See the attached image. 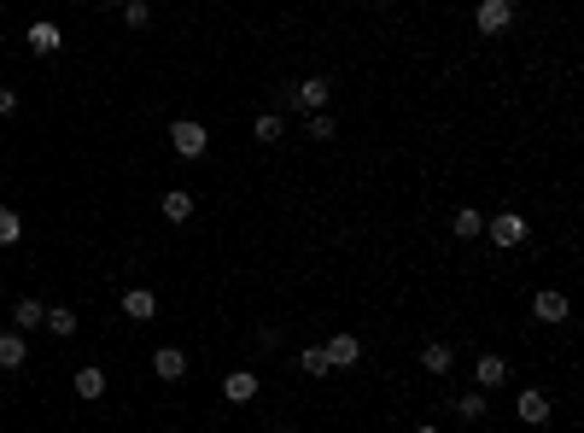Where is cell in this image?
Masks as SVG:
<instances>
[{"mask_svg": "<svg viewBox=\"0 0 584 433\" xmlns=\"http://www.w3.org/2000/svg\"><path fill=\"white\" fill-rule=\"evenodd\" d=\"M486 234H491V246H526V234H532V222L520 217V212H496V217H486Z\"/></svg>", "mask_w": 584, "mask_h": 433, "instance_id": "6da1fadb", "label": "cell"}, {"mask_svg": "<svg viewBox=\"0 0 584 433\" xmlns=\"http://www.w3.org/2000/svg\"><path fill=\"white\" fill-rule=\"evenodd\" d=\"M170 146H176L181 158H205L210 129H205V123H193V118H176V123H170Z\"/></svg>", "mask_w": 584, "mask_h": 433, "instance_id": "7a4b0ae2", "label": "cell"}, {"mask_svg": "<svg viewBox=\"0 0 584 433\" xmlns=\"http://www.w3.org/2000/svg\"><path fill=\"white\" fill-rule=\"evenodd\" d=\"M474 30H479V35L514 30V0H479V6H474Z\"/></svg>", "mask_w": 584, "mask_h": 433, "instance_id": "3957f363", "label": "cell"}, {"mask_svg": "<svg viewBox=\"0 0 584 433\" xmlns=\"http://www.w3.org/2000/svg\"><path fill=\"white\" fill-rule=\"evenodd\" d=\"M532 316H538V323H550V328H561L567 316H573V305H567L561 287H538V293H532Z\"/></svg>", "mask_w": 584, "mask_h": 433, "instance_id": "277c9868", "label": "cell"}, {"mask_svg": "<svg viewBox=\"0 0 584 433\" xmlns=\"http://www.w3.org/2000/svg\"><path fill=\"white\" fill-rule=\"evenodd\" d=\"M328 94H333L328 77H304V82H292V106L304 111V118H310V111H328Z\"/></svg>", "mask_w": 584, "mask_h": 433, "instance_id": "5b68a950", "label": "cell"}, {"mask_svg": "<svg viewBox=\"0 0 584 433\" xmlns=\"http://www.w3.org/2000/svg\"><path fill=\"white\" fill-rule=\"evenodd\" d=\"M321 357H328V369H357L363 363V340H357V334H333V340L321 345Z\"/></svg>", "mask_w": 584, "mask_h": 433, "instance_id": "8992f818", "label": "cell"}, {"mask_svg": "<svg viewBox=\"0 0 584 433\" xmlns=\"http://www.w3.org/2000/svg\"><path fill=\"white\" fill-rule=\"evenodd\" d=\"M508 375H514V369H508V357H496V352H479V357H474V381H479V392H496Z\"/></svg>", "mask_w": 584, "mask_h": 433, "instance_id": "52a82bcc", "label": "cell"}, {"mask_svg": "<svg viewBox=\"0 0 584 433\" xmlns=\"http://www.w3.org/2000/svg\"><path fill=\"white\" fill-rule=\"evenodd\" d=\"M23 42H30V53H59V47H65V30H59L53 18H35L30 30H23Z\"/></svg>", "mask_w": 584, "mask_h": 433, "instance_id": "ba28073f", "label": "cell"}, {"mask_svg": "<svg viewBox=\"0 0 584 433\" xmlns=\"http://www.w3.org/2000/svg\"><path fill=\"white\" fill-rule=\"evenodd\" d=\"M514 416H520V422H526V428H543V422H550V392L526 387V392H520V399H514Z\"/></svg>", "mask_w": 584, "mask_h": 433, "instance_id": "9c48e42d", "label": "cell"}, {"mask_svg": "<svg viewBox=\"0 0 584 433\" xmlns=\"http://www.w3.org/2000/svg\"><path fill=\"white\" fill-rule=\"evenodd\" d=\"M153 375L158 381H181L188 375V352H181V345H158L153 352Z\"/></svg>", "mask_w": 584, "mask_h": 433, "instance_id": "30bf717a", "label": "cell"}, {"mask_svg": "<svg viewBox=\"0 0 584 433\" xmlns=\"http://www.w3.org/2000/svg\"><path fill=\"white\" fill-rule=\"evenodd\" d=\"M70 387H77V399H82V404L106 399V369H99V363H82L77 375H70Z\"/></svg>", "mask_w": 584, "mask_h": 433, "instance_id": "8fae6325", "label": "cell"}, {"mask_svg": "<svg viewBox=\"0 0 584 433\" xmlns=\"http://www.w3.org/2000/svg\"><path fill=\"white\" fill-rule=\"evenodd\" d=\"M123 311H129V323H153L158 316V293L153 287H129L123 293Z\"/></svg>", "mask_w": 584, "mask_h": 433, "instance_id": "7c38bea8", "label": "cell"}, {"mask_svg": "<svg viewBox=\"0 0 584 433\" xmlns=\"http://www.w3.org/2000/svg\"><path fill=\"white\" fill-rule=\"evenodd\" d=\"M222 399H228V404H252V399H257V375H252V369H234V375H222Z\"/></svg>", "mask_w": 584, "mask_h": 433, "instance_id": "4fadbf2b", "label": "cell"}, {"mask_svg": "<svg viewBox=\"0 0 584 433\" xmlns=\"http://www.w3.org/2000/svg\"><path fill=\"white\" fill-rule=\"evenodd\" d=\"M421 369H427V375H450V369H456V352L444 340H427V345H421Z\"/></svg>", "mask_w": 584, "mask_h": 433, "instance_id": "5bb4252c", "label": "cell"}, {"mask_svg": "<svg viewBox=\"0 0 584 433\" xmlns=\"http://www.w3.org/2000/svg\"><path fill=\"white\" fill-rule=\"evenodd\" d=\"M42 328L47 334H59V340H70V334L82 328V316L70 311V305H47V316H42Z\"/></svg>", "mask_w": 584, "mask_h": 433, "instance_id": "9a60e30c", "label": "cell"}, {"mask_svg": "<svg viewBox=\"0 0 584 433\" xmlns=\"http://www.w3.org/2000/svg\"><path fill=\"white\" fill-rule=\"evenodd\" d=\"M30 363V345H23V334H0V369H23Z\"/></svg>", "mask_w": 584, "mask_h": 433, "instance_id": "2e32d148", "label": "cell"}, {"mask_svg": "<svg viewBox=\"0 0 584 433\" xmlns=\"http://www.w3.org/2000/svg\"><path fill=\"white\" fill-rule=\"evenodd\" d=\"M450 229H456V240H479V234H486V212H474V205H462V212L450 217Z\"/></svg>", "mask_w": 584, "mask_h": 433, "instance_id": "e0dca14e", "label": "cell"}, {"mask_svg": "<svg viewBox=\"0 0 584 433\" xmlns=\"http://www.w3.org/2000/svg\"><path fill=\"white\" fill-rule=\"evenodd\" d=\"M42 316H47V305H35V299H18V305H12V334H30V328H42Z\"/></svg>", "mask_w": 584, "mask_h": 433, "instance_id": "ac0fdd59", "label": "cell"}, {"mask_svg": "<svg viewBox=\"0 0 584 433\" xmlns=\"http://www.w3.org/2000/svg\"><path fill=\"white\" fill-rule=\"evenodd\" d=\"M158 212H164L170 222H188V217H193V193H188V188H170L164 200H158Z\"/></svg>", "mask_w": 584, "mask_h": 433, "instance_id": "d6986e66", "label": "cell"}, {"mask_svg": "<svg viewBox=\"0 0 584 433\" xmlns=\"http://www.w3.org/2000/svg\"><path fill=\"white\" fill-rule=\"evenodd\" d=\"M281 135H287V123H281V111H257L252 118V141H281Z\"/></svg>", "mask_w": 584, "mask_h": 433, "instance_id": "ffe728a7", "label": "cell"}, {"mask_svg": "<svg viewBox=\"0 0 584 433\" xmlns=\"http://www.w3.org/2000/svg\"><path fill=\"white\" fill-rule=\"evenodd\" d=\"M298 375H310V381H328L333 375L328 357H321V345H304V352H298Z\"/></svg>", "mask_w": 584, "mask_h": 433, "instance_id": "44dd1931", "label": "cell"}, {"mask_svg": "<svg viewBox=\"0 0 584 433\" xmlns=\"http://www.w3.org/2000/svg\"><path fill=\"white\" fill-rule=\"evenodd\" d=\"M456 416H462V422H486V416H491V404H486V392H462V399H456Z\"/></svg>", "mask_w": 584, "mask_h": 433, "instance_id": "7402d4cb", "label": "cell"}, {"mask_svg": "<svg viewBox=\"0 0 584 433\" xmlns=\"http://www.w3.org/2000/svg\"><path fill=\"white\" fill-rule=\"evenodd\" d=\"M123 24H129V30H146V24H153V0H123Z\"/></svg>", "mask_w": 584, "mask_h": 433, "instance_id": "603a6c76", "label": "cell"}, {"mask_svg": "<svg viewBox=\"0 0 584 433\" xmlns=\"http://www.w3.org/2000/svg\"><path fill=\"white\" fill-rule=\"evenodd\" d=\"M23 240V217L12 205H0V246H18Z\"/></svg>", "mask_w": 584, "mask_h": 433, "instance_id": "cb8c5ba5", "label": "cell"}, {"mask_svg": "<svg viewBox=\"0 0 584 433\" xmlns=\"http://www.w3.org/2000/svg\"><path fill=\"white\" fill-rule=\"evenodd\" d=\"M304 129H310V141H333V135H339V123H333L328 111H310V118H304Z\"/></svg>", "mask_w": 584, "mask_h": 433, "instance_id": "d4e9b609", "label": "cell"}, {"mask_svg": "<svg viewBox=\"0 0 584 433\" xmlns=\"http://www.w3.org/2000/svg\"><path fill=\"white\" fill-rule=\"evenodd\" d=\"M12 111H18V94H12V89H0V118H12Z\"/></svg>", "mask_w": 584, "mask_h": 433, "instance_id": "484cf974", "label": "cell"}, {"mask_svg": "<svg viewBox=\"0 0 584 433\" xmlns=\"http://www.w3.org/2000/svg\"><path fill=\"white\" fill-rule=\"evenodd\" d=\"M415 433H444V428H432V422H421V428H415Z\"/></svg>", "mask_w": 584, "mask_h": 433, "instance_id": "4316f807", "label": "cell"}, {"mask_svg": "<svg viewBox=\"0 0 584 433\" xmlns=\"http://www.w3.org/2000/svg\"><path fill=\"white\" fill-rule=\"evenodd\" d=\"M269 433H292V428H269Z\"/></svg>", "mask_w": 584, "mask_h": 433, "instance_id": "83f0119b", "label": "cell"}, {"mask_svg": "<svg viewBox=\"0 0 584 433\" xmlns=\"http://www.w3.org/2000/svg\"><path fill=\"white\" fill-rule=\"evenodd\" d=\"M106 6H123V0H106Z\"/></svg>", "mask_w": 584, "mask_h": 433, "instance_id": "f1b7e54d", "label": "cell"}]
</instances>
